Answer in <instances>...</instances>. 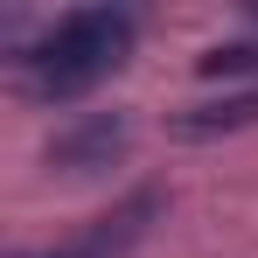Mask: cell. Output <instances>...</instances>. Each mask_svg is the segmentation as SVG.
Masks as SVG:
<instances>
[{
    "label": "cell",
    "instance_id": "277c9868",
    "mask_svg": "<svg viewBox=\"0 0 258 258\" xmlns=\"http://www.w3.org/2000/svg\"><path fill=\"white\" fill-rule=\"evenodd\" d=\"M196 70H203V77H251V70H258V35H251V42H216V49H203Z\"/></svg>",
    "mask_w": 258,
    "mask_h": 258
},
{
    "label": "cell",
    "instance_id": "3957f363",
    "mask_svg": "<svg viewBox=\"0 0 258 258\" xmlns=\"http://www.w3.org/2000/svg\"><path fill=\"white\" fill-rule=\"evenodd\" d=\"M168 210V196L161 188H140V196H126L119 210H105L91 230H77L70 244H42V251H14V258H126L147 230H154V216Z\"/></svg>",
    "mask_w": 258,
    "mask_h": 258
},
{
    "label": "cell",
    "instance_id": "6da1fadb",
    "mask_svg": "<svg viewBox=\"0 0 258 258\" xmlns=\"http://www.w3.org/2000/svg\"><path fill=\"white\" fill-rule=\"evenodd\" d=\"M133 35H140L133 7H70V14L49 21L35 42L14 49V70H21L28 98H42V105H70V98L98 91L112 70H126Z\"/></svg>",
    "mask_w": 258,
    "mask_h": 258
},
{
    "label": "cell",
    "instance_id": "7a4b0ae2",
    "mask_svg": "<svg viewBox=\"0 0 258 258\" xmlns=\"http://www.w3.org/2000/svg\"><path fill=\"white\" fill-rule=\"evenodd\" d=\"M126 147H133V119L126 112H77L70 126L49 133L42 161L56 174H105V168L126 161Z\"/></svg>",
    "mask_w": 258,
    "mask_h": 258
}]
</instances>
